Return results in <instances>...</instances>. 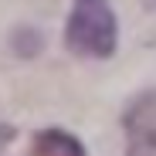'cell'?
<instances>
[{
    "mask_svg": "<svg viewBox=\"0 0 156 156\" xmlns=\"http://www.w3.org/2000/svg\"><path fill=\"white\" fill-rule=\"evenodd\" d=\"M65 41L78 55L109 58L115 51V14L109 0H75L71 20L65 27Z\"/></svg>",
    "mask_w": 156,
    "mask_h": 156,
    "instance_id": "1",
    "label": "cell"
},
{
    "mask_svg": "<svg viewBox=\"0 0 156 156\" xmlns=\"http://www.w3.org/2000/svg\"><path fill=\"white\" fill-rule=\"evenodd\" d=\"M129 156H156V92L143 95L126 112Z\"/></svg>",
    "mask_w": 156,
    "mask_h": 156,
    "instance_id": "2",
    "label": "cell"
},
{
    "mask_svg": "<svg viewBox=\"0 0 156 156\" xmlns=\"http://www.w3.org/2000/svg\"><path fill=\"white\" fill-rule=\"evenodd\" d=\"M27 156H85L82 143H78L71 133H61V129H44V133L34 136V146Z\"/></svg>",
    "mask_w": 156,
    "mask_h": 156,
    "instance_id": "3",
    "label": "cell"
}]
</instances>
